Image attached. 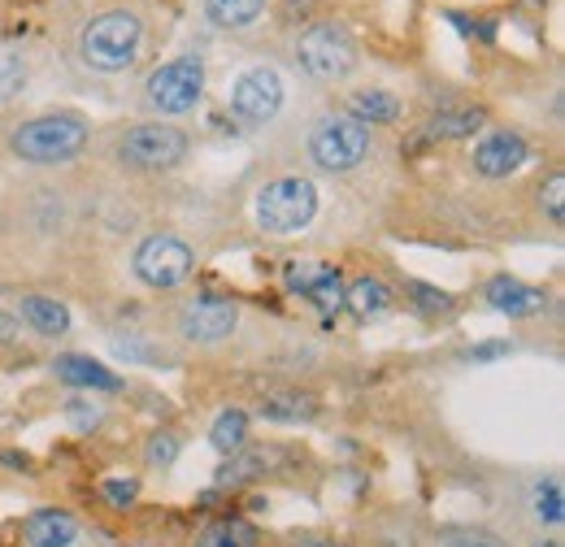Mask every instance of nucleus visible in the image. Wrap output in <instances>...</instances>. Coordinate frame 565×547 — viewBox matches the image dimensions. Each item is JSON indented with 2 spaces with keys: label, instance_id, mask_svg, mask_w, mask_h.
<instances>
[{
  "label": "nucleus",
  "instance_id": "26",
  "mask_svg": "<svg viewBox=\"0 0 565 547\" xmlns=\"http://www.w3.org/2000/svg\"><path fill=\"white\" fill-rule=\"evenodd\" d=\"M540 201H544V208H548V222H553V226H562V201H565V174L562 170H553V174H548V187L540 192Z\"/></svg>",
  "mask_w": 565,
  "mask_h": 547
},
{
  "label": "nucleus",
  "instance_id": "3",
  "mask_svg": "<svg viewBox=\"0 0 565 547\" xmlns=\"http://www.w3.org/2000/svg\"><path fill=\"white\" fill-rule=\"evenodd\" d=\"M296 66L313 83H344L356 69V40L340 22H309L296 40Z\"/></svg>",
  "mask_w": 565,
  "mask_h": 547
},
{
  "label": "nucleus",
  "instance_id": "28",
  "mask_svg": "<svg viewBox=\"0 0 565 547\" xmlns=\"http://www.w3.org/2000/svg\"><path fill=\"white\" fill-rule=\"evenodd\" d=\"M136 495H140V482L136 479H109L105 482V500H109V504H118V508H122V504H131Z\"/></svg>",
  "mask_w": 565,
  "mask_h": 547
},
{
  "label": "nucleus",
  "instance_id": "20",
  "mask_svg": "<svg viewBox=\"0 0 565 547\" xmlns=\"http://www.w3.org/2000/svg\"><path fill=\"white\" fill-rule=\"evenodd\" d=\"M392 304V291L379 282V278H356V282H349L344 287V309H353L356 318H370V313H383Z\"/></svg>",
  "mask_w": 565,
  "mask_h": 547
},
{
  "label": "nucleus",
  "instance_id": "2",
  "mask_svg": "<svg viewBox=\"0 0 565 547\" xmlns=\"http://www.w3.org/2000/svg\"><path fill=\"white\" fill-rule=\"evenodd\" d=\"M87 136H92L87 118L62 109V114H40V118L13 127L9 148H13V157H22L31 165H57V161L78 157L87 148Z\"/></svg>",
  "mask_w": 565,
  "mask_h": 547
},
{
  "label": "nucleus",
  "instance_id": "6",
  "mask_svg": "<svg viewBox=\"0 0 565 547\" xmlns=\"http://www.w3.org/2000/svg\"><path fill=\"white\" fill-rule=\"evenodd\" d=\"M183 157H188V136L170 122H140V127H127L118 139V161L143 174L174 170Z\"/></svg>",
  "mask_w": 565,
  "mask_h": 547
},
{
  "label": "nucleus",
  "instance_id": "12",
  "mask_svg": "<svg viewBox=\"0 0 565 547\" xmlns=\"http://www.w3.org/2000/svg\"><path fill=\"white\" fill-rule=\"evenodd\" d=\"M287 287L300 291L305 300H313L322 313L344 309V274L331 266H287Z\"/></svg>",
  "mask_w": 565,
  "mask_h": 547
},
{
  "label": "nucleus",
  "instance_id": "33",
  "mask_svg": "<svg viewBox=\"0 0 565 547\" xmlns=\"http://www.w3.org/2000/svg\"><path fill=\"white\" fill-rule=\"evenodd\" d=\"M296 547H344V544H318V539H313V544H296Z\"/></svg>",
  "mask_w": 565,
  "mask_h": 547
},
{
  "label": "nucleus",
  "instance_id": "7",
  "mask_svg": "<svg viewBox=\"0 0 565 547\" xmlns=\"http://www.w3.org/2000/svg\"><path fill=\"white\" fill-rule=\"evenodd\" d=\"M309 152H313V161H318L322 170L349 174V170H356V165L365 161V152H370V127H361L349 114L322 118V122L313 127V136H309Z\"/></svg>",
  "mask_w": 565,
  "mask_h": 547
},
{
  "label": "nucleus",
  "instance_id": "1",
  "mask_svg": "<svg viewBox=\"0 0 565 547\" xmlns=\"http://www.w3.org/2000/svg\"><path fill=\"white\" fill-rule=\"evenodd\" d=\"M143 22L131 9H105L92 13L78 31V57L92 74H122L140 62Z\"/></svg>",
  "mask_w": 565,
  "mask_h": 547
},
{
  "label": "nucleus",
  "instance_id": "23",
  "mask_svg": "<svg viewBox=\"0 0 565 547\" xmlns=\"http://www.w3.org/2000/svg\"><path fill=\"white\" fill-rule=\"evenodd\" d=\"M201 547H257V526H248L239 517L213 522L210 530L201 535Z\"/></svg>",
  "mask_w": 565,
  "mask_h": 547
},
{
  "label": "nucleus",
  "instance_id": "24",
  "mask_svg": "<svg viewBox=\"0 0 565 547\" xmlns=\"http://www.w3.org/2000/svg\"><path fill=\"white\" fill-rule=\"evenodd\" d=\"M535 513H540L544 526H562L565 504H562V482L557 479L540 482V491H535Z\"/></svg>",
  "mask_w": 565,
  "mask_h": 547
},
{
  "label": "nucleus",
  "instance_id": "34",
  "mask_svg": "<svg viewBox=\"0 0 565 547\" xmlns=\"http://www.w3.org/2000/svg\"><path fill=\"white\" fill-rule=\"evenodd\" d=\"M535 547H562V544H535Z\"/></svg>",
  "mask_w": 565,
  "mask_h": 547
},
{
  "label": "nucleus",
  "instance_id": "18",
  "mask_svg": "<svg viewBox=\"0 0 565 547\" xmlns=\"http://www.w3.org/2000/svg\"><path fill=\"white\" fill-rule=\"evenodd\" d=\"M483 122H488V109H483V105H461V109H444V114H435L423 136H430V139H470V136H479V131H483Z\"/></svg>",
  "mask_w": 565,
  "mask_h": 547
},
{
  "label": "nucleus",
  "instance_id": "13",
  "mask_svg": "<svg viewBox=\"0 0 565 547\" xmlns=\"http://www.w3.org/2000/svg\"><path fill=\"white\" fill-rule=\"evenodd\" d=\"M483 296H488V304H492L495 313H509V318H531V313H540L548 304V296L540 287L518 282L509 274H495L492 282L483 287Z\"/></svg>",
  "mask_w": 565,
  "mask_h": 547
},
{
  "label": "nucleus",
  "instance_id": "14",
  "mask_svg": "<svg viewBox=\"0 0 565 547\" xmlns=\"http://www.w3.org/2000/svg\"><path fill=\"white\" fill-rule=\"evenodd\" d=\"M53 374L62 378V383H71V387H92V392H118L122 383L114 378V369H105L100 361H92V356H57L53 361Z\"/></svg>",
  "mask_w": 565,
  "mask_h": 547
},
{
  "label": "nucleus",
  "instance_id": "21",
  "mask_svg": "<svg viewBox=\"0 0 565 547\" xmlns=\"http://www.w3.org/2000/svg\"><path fill=\"white\" fill-rule=\"evenodd\" d=\"M262 412L275 421H309L318 412V400L305 392H270V396H262Z\"/></svg>",
  "mask_w": 565,
  "mask_h": 547
},
{
  "label": "nucleus",
  "instance_id": "11",
  "mask_svg": "<svg viewBox=\"0 0 565 547\" xmlns=\"http://www.w3.org/2000/svg\"><path fill=\"white\" fill-rule=\"evenodd\" d=\"M526 161V139L509 127H495L475 143V174L479 179H509Z\"/></svg>",
  "mask_w": 565,
  "mask_h": 547
},
{
  "label": "nucleus",
  "instance_id": "4",
  "mask_svg": "<svg viewBox=\"0 0 565 547\" xmlns=\"http://www.w3.org/2000/svg\"><path fill=\"white\" fill-rule=\"evenodd\" d=\"M253 213H257V226H262V230H270V235H296V230H305V226L313 222V213H318V192H313L309 179L287 174V179H275V183H266V187L257 192Z\"/></svg>",
  "mask_w": 565,
  "mask_h": 547
},
{
  "label": "nucleus",
  "instance_id": "5",
  "mask_svg": "<svg viewBox=\"0 0 565 547\" xmlns=\"http://www.w3.org/2000/svg\"><path fill=\"white\" fill-rule=\"evenodd\" d=\"M201 96H205V62L201 57H174V62L152 69L143 83V100L161 118L192 114L201 105Z\"/></svg>",
  "mask_w": 565,
  "mask_h": 547
},
{
  "label": "nucleus",
  "instance_id": "22",
  "mask_svg": "<svg viewBox=\"0 0 565 547\" xmlns=\"http://www.w3.org/2000/svg\"><path fill=\"white\" fill-rule=\"evenodd\" d=\"M244 439H248V412L244 409H226L217 421H213L210 443L222 452V457H235V452L244 448Z\"/></svg>",
  "mask_w": 565,
  "mask_h": 547
},
{
  "label": "nucleus",
  "instance_id": "16",
  "mask_svg": "<svg viewBox=\"0 0 565 547\" xmlns=\"http://www.w3.org/2000/svg\"><path fill=\"white\" fill-rule=\"evenodd\" d=\"M18 309H22V322L35 326V331L49 335V340H57V335L71 331V309H66L62 300H53V296H22Z\"/></svg>",
  "mask_w": 565,
  "mask_h": 547
},
{
  "label": "nucleus",
  "instance_id": "17",
  "mask_svg": "<svg viewBox=\"0 0 565 547\" xmlns=\"http://www.w3.org/2000/svg\"><path fill=\"white\" fill-rule=\"evenodd\" d=\"M349 118H356L361 127H383V122H396L401 118V100L383 87H361L349 96Z\"/></svg>",
  "mask_w": 565,
  "mask_h": 547
},
{
  "label": "nucleus",
  "instance_id": "19",
  "mask_svg": "<svg viewBox=\"0 0 565 547\" xmlns=\"http://www.w3.org/2000/svg\"><path fill=\"white\" fill-rule=\"evenodd\" d=\"M270 0H205V18L222 31H244L266 13Z\"/></svg>",
  "mask_w": 565,
  "mask_h": 547
},
{
  "label": "nucleus",
  "instance_id": "25",
  "mask_svg": "<svg viewBox=\"0 0 565 547\" xmlns=\"http://www.w3.org/2000/svg\"><path fill=\"white\" fill-rule=\"evenodd\" d=\"M26 87V62L18 53H0V105Z\"/></svg>",
  "mask_w": 565,
  "mask_h": 547
},
{
  "label": "nucleus",
  "instance_id": "30",
  "mask_svg": "<svg viewBox=\"0 0 565 547\" xmlns=\"http://www.w3.org/2000/svg\"><path fill=\"white\" fill-rule=\"evenodd\" d=\"M13 335H18V322H13V318L0 309V343H9Z\"/></svg>",
  "mask_w": 565,
  "mask_h": 547
},
{
  "label": "nucleus",
  "instance_id": "31",
  "mask_svg": "<svg viewBox=\"0 0 565 547\" xmlns=\"http://www.w3.org/2000/svg\"><path fill=\"white\" fill-rule=\"evenodd\" d=\"M452 547H500V544H492V539H461V544Z\"/></svg>",
  "mask_w": 565,
  "mask_h": 547
},
{
  "label": "nucleus",
  "instance_id": "10",
  "mask_svg": "<svg viewBox=\"0 0 565 547\" xmlns=\"http://www.w3.org/2000/svg\"><path fill=\"white\" fill-rule=\"evenodd\" d=\"M235 326H239V309L231 300H213V296L188 300L179 313V331L192 343H222Z\"/></svg>",
  "mask_w": 565,
  "mask_h": 547
},
{
  "label": "nucleus",
  "instance_id": "8",
  "mask_svg": "<svg viewBox=\"0 0 565 547\" xmlns=\"http://www.w3.org/2000/svg\"><path fill=\"white\" fill-rule=\"evenodd\" d=\"M136 274L140 282L157 287V291H174L183 287L192 270H196V253L179 239V235H148L140 248H136Z\"/></svg>",
  "mask_w": 565,
  "mask_h": 547
},
{
  "label": "nucleus",
  "instance_id": "15",
  "mask_svg": "<svg viewBox=\"0 0 565 547\" xmlns=\"http://www.w3.org/2000/svg\"><path fill=\"white\" fill-rule=\"evenodd\" d=\"M26 544L31 547H71L74 535H78V526H74L71 513H62V508H44V513H31L26 517Z\"/></svg>",
  "mask_w": 565,
  "mask_h": 547
},
{
  "label": "nucleus",
  "instance_id": "32",
  "mask_svg": "<svg viewBox=\"0 0 565 547\" xmlns=\"http://www.w3.org/2000/svg\"><path fill=\"white\" fill-rule=\"evenodd\" d=\"M309 4H313V0H287V13H296V9L309 13Z\"/></svg>",
  "mask_w": 565,
  "mask_h": 547
},
{
  "label": "nucleus",
  "instance_id": "9",
  "mask_svg": "<svg viewBox=\"0 0 565 547\" xmlns=\"http://www.w3.org/2000/svg\"><path fill=\"white\" fill-rule=\"evenodd\" d=\"M282 109V78L270 66H248L231 83V114L248 127L275 122Z\"/></svg>",
  "mask_w": 565,
  "mask_h": 547
},
{
  "label": "nucleus",
  "instance_id": "27",
  "mask_svg": "<svg viewBox=\"0 0 565 547\" xmlns=\"http://www.w3.org/2000/svg\"><path fill=\"white\" fill-rule=\"evenodd\" d=\"M409 296L418 300L423 313H444V309H452V296H448V291H435V287H423V282H409Z\"/></svg>",
  "mask_w": 565,
  "mask_h": 547
},
{
  "label": "nucleus",
  "instance_id": "29",
  "mask_svg": "<svg viewBox=\"0 0 565 547\" xmlns=\"http://www.w3.org/2000/svg\"><path fill=\"white\" fill-rule=\"evenodd\" d=\"M174 452H179V439H174V435H157L148 457H152V465H170V461H174Z\"/></svg>",
  "mask_w": 565,
  "mask_h": 547
}]
</instances>
